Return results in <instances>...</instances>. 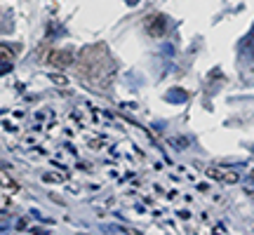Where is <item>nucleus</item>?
<instances>
[{
	"mask_svg": "<svg viewBox=\"0 0 254 235\" xmlns=\"http://www.w3.org/2000/svg\"><path fill=\"white\" fill-rule=\"evenodd\" d=\"M207 176H209V179L221 181V183H238V179H240V176H238V172L226 170V167H209Z\"/></svg>",
	"mask_w": 254,
	"mask_h": 235,
	"instance_id": "obj_1",
	"label": "nucleus"
},
{
	"mask_svg": "<svg viewBox=\"0 0 254 235\" xmlns=\"http://www.w3.org/2000/svg\"><path fill=\"white\" fill-rule=\"evenodd\" d=\"M73 59L75 57H73L71 50H55L52 55L47 57V61L52 63V66H57V68H68L73 63Z\"/></svg>",
	"mask_w": 254,
	"mask_h": 235,
	"instance_id": "obj_2",
	"label": "nucleus"
},
{
	"mask_svg": "<svg viewBox=\"0 0 254 235\" xmlns=\"http://www.w3.org/2000/svg\"><path fill=\"white\" fill-rule=\"evenodd\" d=\"M146 28H148V33L153 38H160L167 33V19H165L163 14H155L151 21H146Z\"/></svg>",
	"mask_w": 254,
	"mask_h": 235,
	"instance_id": "obj_3",
	"label": "nucleus"
},
{
	"mask_svg": "<svg viewBox=\"0 0 254 235\" xmlns=\"http://www.w3.org/2000/svg\"><path fill=\"white\" fill-rule=\"evenodd\" d=\"M127 2H129V5H136V2H139V0H127Z\"/></svg>",
	"mask_w": 254,
	"mask_h": 235,
	"instance_id": "obj_4",
	"label": "nucleus"
}]
</instances>
